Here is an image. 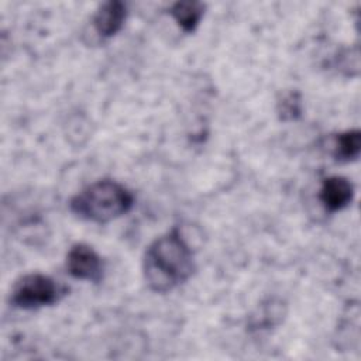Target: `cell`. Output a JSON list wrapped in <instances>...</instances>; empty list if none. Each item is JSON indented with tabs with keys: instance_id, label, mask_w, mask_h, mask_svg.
<instances>
[{
	"instance_id": "cell-1",
	"label": "cell",
	"mask_w": 361,
	"mask_h": 361,
	"mask_svg": "<svg viewBox=\"0 0 361 361\" xmlns=\"http://www.w3.org/2000/svg\"><path fill=\"white\" fill-rule=\"evenodd\" d=\"M195 269L193 251L178 227L155 238L144 255V279L157 293H166L182 285Z\"/></svg>"
},
{
	"instance_id": "cell-2",
	"label": "cell",
	"mask_w": 361,
	"mask_h": 361,
	"mask_svg": "<svg viewBox=\"0 0 361 361\" xmlns=\"http://www.w3.org/2000/svg\"><path fill=\"white\" fill-rule=\"evenodd\" d=\"M133 204L134 196L124 185L111 179H100L76 193L69 202V209L79 219L109 223L128 213Z\"/></svg>"
},
{
	"instance_id": "cell-3",
	"label": "cell",
	"mask_w": 361,
	"mask_h": 361,
	"mask_svg": "<svg viewBox=\"0 0 361 361\" xmlns=\"http://www.w3.org/2000/svg\"><path fill=\"white\" fill-rule=\"evenodd\" d=\"M65 292L66 289L54 278L39 272H32L23 275L16 281L11 290L10 303L18 309L34 310L55 305L65 295Z\"/></svg>"
},
{
	"instance_id": "cell-4",
	"label": "cell",
	"mask_w": 361,
	"mask_h": 361,
	"mask_svg": "<svg viewBox=\"0 0 361 361\" xmlns=\"http://www.w3.org/2000/svg\"><path fill=\"white\" fill-rule=\"evenodd\" d=\"M66 269L76 279L97 283L103 279L104 265L102 257L90 245L78 243L66 254Z\"/></svg>"
},
{
	"instance_id": "cell-5",
	"label": "cell",
	"mask_w": 361,
	"mask_h": 361,
	"mask_svg": "<svg viewBox=\"0 0 361 361\" xmlns=\"http://www.w3.org/2000/svg\"><path fill=\"white\" fill-rule=\"evenodd\" d=\"M354 185L344 176L324 178L319 190V200L329 213H336L351 204Z\"/></svg>"
},
{
	"instance_id": "cell-6",
	"label": "cell",
	"mask_w": 361,
	"mask_h": 361,
	"mask_svg": "<svg viewBox=\"0 0 361 361\" xmlns=\"http://www.w3.org/2000/svg\"><path fill=\"white\" fill-rule=\"evenodd\" d=\"M127 17V8L123 1L110 0L96 10L92 24L96 34L100 38H110L116 35L124 25Z\"/></svg>"
},
{
	"instance_id": "cell-7",
	"label": "cell",
	"mask_w": 361,
	"mask_h": 361,
	"mask_svg": "<svg viewBox=\"0 0 361 361\" xmlns=\"http://www.w3.org/2000/svg\"><path fill=\"white\" fill-rule=\"evenodd\" d=\"M169 14L185 32H193L204 16V4L200 1H176Z\"/></svg>"
},
{
	"instance_id": "cell-8",
	"label": "cell",
	"mask_w": 361,
	"mask_h": 361,
	"mask_svg": "<svg viewBox=\"0 0 361 361\" xmlns=\"http://www.w3.org/2000/svg\"><path fill=\"white\" fill-rule=\"evenodd\" d=\"M361 133L360 130H347L334 137L333 157L340 162H351L360 157Z\"/></svg>"
},
{
	"instance_id": "cell-9",
	"label": "cell",
	"mask_w": 361,
	"mask_h": 361,
	"mask_svg": "<svg viewBox=\"0 0 361 361\" xmlns=\"http://www.w3.org/2000/svg\"><path fill=\"white\" fill-rule=\"evenodd\" d=\"M278 117L282 121H292L300 117L302 114V97L300 93L296 90H292L282 96V99L278 102Z\"/></svg>"
}]
</instances>
